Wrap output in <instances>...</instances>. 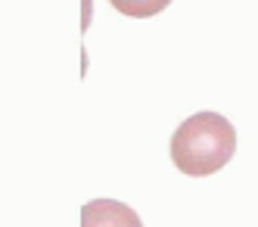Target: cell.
<instances>
[{
    "instance_id": "3957f363",
    "label": "cell",
    "mask_w": 258,
    "mask_h": 227,
    "mask_svg": "<svg viewBox=\"0 0 258 227\" xmlns=\"http://www.w3.org/2000/svg\"><path fill=\"white\" fill-rule=\"evenodd\" d=\"M121 16H131V19H150L156 13H162L171 0H109Z\"/></svg>"
},
{
    "instance_id": "6da1fadb",
    "label": "cell",
    "mask_w": 258,
    "mask_h": 227,
    "mask_svg": "<svg viewBox=\"0 0 258 227\" xmlns=\"http://www.w3.org/2000/svg\"><path fill=\"white\" fill-rule=\"evenodd\" d=\"M236 153V131L218 112H196L183 119L171 137V162L190 178L221 172Z\"/></svg>"
},
{
    "instance_id": "7a4b0ae2",
    "label": "cell",
    "mask_w": 258,
    "mask_h": 227,
    "mask_svg": "<svg viewBox=\"0 0 258 227\" xmlns=\"http://www.w3.org/2000/svg\"><path fill=\"white\" fill-rule=\"evenodd\" d=\"M81 227H143L140 215L124 202L94 199L81 209Z\"/></svg>"
}]
</instances>
